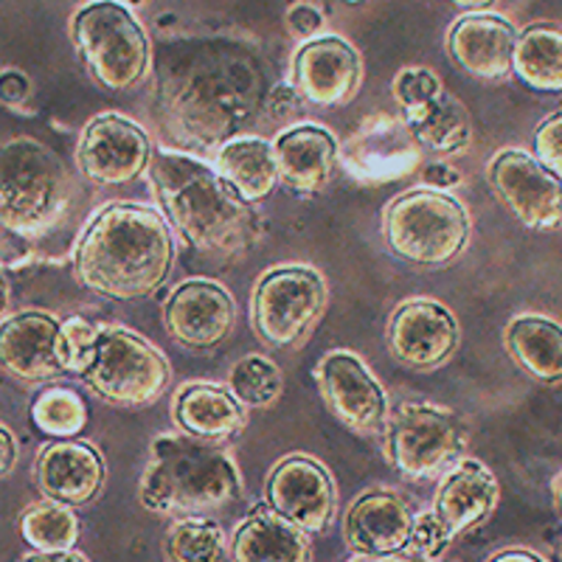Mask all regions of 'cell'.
Listing matches in <instances>:
<instances>
[{
	"mask_svg": "<svg viewBox=\"0 0 562 562\" xmlns=\"http://www.w3.org/2000/svg\"><path fill=\"white\" fill-rule=\"evenodd\" d=\"M172 265V228L158 211L138 203L104 205L74 250L79 284L113 301L153 295L164 288Z\"/></svg>",
	"mask_w": 562,
	"mask_h": 562,
	"instance_id": "1",
	"label": "cell"
},
{
	"mask_svg": "<svg viewBox=\"0 0 562 562\" xmlns=\"http://www.w3.org/2000/svg\"><path fill=\"white\" fill-rule=\"evenodd\" d=\"M169 223L192 248L203 254L239 256L262 237L254 205L200 160L178 153H155L149 164Z\"/></svg>",
	"mask_w": 562,
	"mask_h": 562,
	"instance_id": "2",
	"label": "cell"
},
{
	"mask_svg": "<svg viewBox=\"0 0 562 562\" xmlns=\"http://www.w3.org/2000/svg\"><path fill=\"white\" fill-rule=\"evenodd\" d=\"M243 495V479L228 453L211 441L186 434H164L149 448L140 479V504L155 515L194 518L223 509Z\"/></svg>",
	"mask_w": 562,
	"mask_h": 562,
	"instance_id": "3",
	"label": "cell"
},
{
	"mask_svg": "<svg viewBox=\"0 0 562 562\" xmlns=\"http://www.w3.org/2000/svg\"><path fill=\"white\" fill-rule=\"evenodd\" d=\"M70 209L63 160L32 138L0 144V228L23 239L52 234Z\"/></svg>",
	"mask_w": 562,
	"mask_h": 562,
	"instance_id": "4",
	"label": "cell"
},
{
	"mask_svg": "<svg viewBox=\"0 0 562 562\" xmlns=\"http://www.w3.org/2000/svg\"><path fill=\"white\" fill-rule=\"evenodd\" d=\"M385 245L419 268H441L459 259L470 243V214L441 189H411L383 209Z\"/></svg>",
	"mask_w": 562,
	"mask_h": 562,
	"instance_id": "5",
	"label": "cell"
},
{
	"mask_svg": "<svg viewBox=\"0 0 562 562\" xmlns=\"http://www.w3.org/2000/svg\"><path fill=\"white\" fill-rule=\"evenodd\" d=\"M70 34L85 65L102 88H135L147 77L149 40L133 12L119 0H93L70 20Z\"/></svg>",
	"mask_w": 562,
	"mask_h": 562,
	"instance_id": "6",
	"label": "cell"
},
{
	"mask_svg": "<svg viewBox=\"0 0 562 562\" xmlns=\"http://www.w3.org/2000/svg\"><path fill=\"white\" fill-rule=\"evenodd\" d=\"M464 448V419L441 405L405 403L385 422V456L405 479H439L461 459Z\"/></svg>",
	"mask_w": 562,
	"mask_h": 562,
	"instance_id": "7",
	"label": "cell"
},
{
	"mask_svg": "<svg viewBox=\"0 0 562 562\" xmlns=\"http://www.w3.org/2000/svg\"><path fill=\"white\" fill-rule=\"evenodd\" d=\"M329 290L318 270L304 265L273 268L256 281L250 324L259 340L276 349L301 344L324 315Z\"/></svg>",
	"mask_w": 562,
	"mask_h": 562,
	"instance_id": "8",
	"label": "cell"
},
{
	"mask_svg": "<svg viewBox=\"0 0 562 562\" xmlns=\"http://www.w3.org/2000/svg\"><path fill=\"white\" fill-rule=\"evenodd\" d=\"M169 378V360L147 338L122 326H104L97 360L85 371L88 389L124 408L153 405L167 391Z\"/></svg>",
	"mask_w": 562,
	"mask_h": 562,
	"instance_id": "9",
	"label": "cell"
},
{
	"mask_svg": "<svg viewBox=\"0 0 562 562\" xmlns=\"http://www.w3.org/2000/svg\"><path fill=\"white\" fill-rule=\"evenodd\" d=\"M486 180L495 198L526 228L554 231L562 225V180H557L535 155L504 149L490 160Z\"/></svg>",
	"mask_w": 562,
	"mask_h": 562,
	"instance_id": "10",
	"label": "cell"
},
{
	"mask_svg": "<svg viewBox=\"0 0 562 562\" xmlns=\"http://www.w3.org/2000/svg\"><path fill=\"white\" fill-rule=\"evenodd\" d=\"M153 155L149 135L119 113L90 119L77 149L79 169L97 186L133 183L147 172Z\"/></svg>",
	"mask_w": 562,
	"mask_h": 562,
	"instance_id": "11",
	"label": "cell"
},
{
	"mask_svg": "<svg viewBox=\"0 0 562 562\" xmlns=\"http://www.w3.org/2000/svg\"><path fill=\"white\" fill-rule=\"evenodd\" d=\"M459 321L434 299H408L391 313L385 344L396 363L414 371H434L459 349Z\"/></svg>",
	"mask_w": 562,
	"mask_h": 562,
	"instance_id": "12",
	"label": "cell"
},
{
	"mask_svg": "<svg viewBox=\"0 0 562 562\" xmlns=\"http://www.w3.org/2000/svg\"><path fill=\"white\" fill-rule=\"evenodd\" d=\"M321 396L338 422L358 434H383L389 422V400L363 360L351 351H329L315 369Z\"/></svg>",
	"mask_w": 562,
	"mask_h": 562,
	"instance_id": "13",
	"label": "cell"
},
{
	"mask_svg": "<svg viewBox=\"0 0 562 562\" xmlns=\"http://www.w3.org/2000/svg\"><path fill=\"white\" fill-rule=\"evenodd\" d=\"M265 498L273 512L307 535H318L335 518V484L326 467L310 456H288L270 470Z\"/></svg>",
	"mask_w": 562,
	"mask_h": 562,
	"instance_id": "14",
	"label": "cell"
},
{
	"mask_svg": "<svg viewBox=\"0 0 562 562\" xmlns=\"http://www.w3.org/2000/svg\"><path fill=\"white\" fill-rule=\"evenodd\" d=\"M363 82V63L346 40L315 37L295 52L293 90L301 102L315 108H344L358 97Z\"/></svg>",
	"mask_w": 562,
	"mask_h": 562,
	"instance_id": "15",
	"label": "cell"
},
{
	"mask_svg": "<svg viewBox=\"0 0 562 562\" xmlns=\"http://www.w3.org/2000/svg\"><path fill=\"white\" fill-rule=\"evenodd\" d=\"M234 299L211 279H189L172 290L164 304V324L180 346L211 351L228 340L234 329Z\"/></svg>",
	"mask_w": 562,
	"mask_h": 562,
	"instance_id": "16",
	"label": "cell"
},
{
	"mask_svg": "<svg viewBox=\"0 0 562 562\" xmlns=\"http://www.w3.org/2000/svg\"><path fill=\"white\" fill-rule=\"evenodd\" d=\"M414 531V512L403 495L371 490L349 506L344 518L346 546L358 557L403 554Z\"/></svg>",
	"mask_w": 562,
	"mask_h": 562,
	"instance_id": "17",
	"label": "cell"
},
{
	"mask_svg": "<svg viewBox=\"0 0 562 562\" xmlns=\"http://www.w3.org/2000/svg\"><path fill=\"white\" fill-rule=\"evenodd\" d=\"M518 29L506 18L473 12L459 18L448 32V54L464 74L481 82H501L512 77Z\"/></svg>",
	"mask_w": 562,
	"mask_h": 562,
	"instance_id": "18",
	"label": "cell"
},
{
	"mask_svg": "<svg viewBox=\"0 0 562 562\" xmlns=\"http://www.w3.org/2000/svg\"><path fill=\"white\" fill-rule=\"evenodd\" d=\"M104 459L93 445L77 439H57L37 456L34 479L48 501L65 506H85L104 486Z\"/></svg>",
	"mask_w": 562,
	"mask_h": 562,
	"instance_id": "19",
	"label": "cell"
},
{
	"mask_svg": "<svg viewBox=\"0 0 562 562\" xmlns=\"http://www.w3.org/2000/svg\"><path fill=\"white\" fill-rule=\"evenodd\" d=\"M498 479L486 464L475 459H459L441 473L434 498V515L450 537L475 529L498 506Z\"/></svg>",
	"mask_w": 562,
	"mask_h": 562,
	"instance_id": "20",
	"label": "cell"
},
{
	"mask_svg": "<svg viewBox=\"0 0 562 562\" xmlns=\"http://www.w3.org/2000/svg\"><path fill=\"white\" fill-rule=\"evenodd\" d=\"M419 160L416 138L405 119L374 115L366 119L358 133L346 140L344 164L351 175L366 180H385L405 175Z\"/></svg>",
	"mask_w": 562,
	"mask_h": 562,
	"instance_id": "21",
	"label": "cell"
},
{
	"mask_svg": "<svg viewBox=\"0 0 562 562\" xmlns=\"http://www.w3.org/2000/svg\"><path fill=\"white\" fill-rule=\"evenodd\" d=\"M59 321L48 313H18L0 324V369L26 383L63 374L57 358Z\"/></svg>",
	"mask_w": 562,
	"mask_h": 562,
	"instance_id": "22",
	"label": "cell"
},
{
	"mask_svg": "<svg viewBox=\"0 0 562 562\" xmlns=\"http://www.w3.org/2000/svg\"><path fill=\"white\" fill-rule=\"evenodd\" d=\"M338 140L315 124H301L273 140L279 183L295 194H318L329 183L338 160Z\"/></svg>",
	"mask_w": 562,
	"mask_h": 562,
	"instance_id": "23",
	"label": "cell"
},
{
	"mask_svg": "<svg viewBox=\"0 0 562 562\" xmlns=\"http://www.w3.org/2000/svg\"><path fill=\"white\" fill-rule=\"evenodd\" d=\"M175 425L192 439L223 445L237 439L245 430V405L228 389L209 383H192L175 394L172 403Z\"/></svg>",
	"mask_w": 562,
	"mask_h": 562,
	"instance_id": "24",
	"label": "cell"
},
{
	"mask_svg": "<svg viewBox=\"0 0 562 562\" xmlns=\"http://www.w3.org/2000/svg\"><path fill=\"white\" fill-rule=\"evenodd\" d=\"M231 557L234 562H310L313 549L307 531L281 518L270 506H262L250 512L234 531Z\"/></svg>",
	"mask_w": 562,
	"mask_h": 562,
	"instance_id": "25",
	"label": "cell"
},
{
	"mask_svg": "<svg viewBox=\"0 0 562 562\" xmlns=\"http://www.w3.org/2000/svg\"><path fill=\"white\" fill-rule=\"evenodd\" d=\"M506 351L537 383H562V326L546 315H518L506 326Z\"/></svg>",
	"mask_w": 562,
	"mask_h": 562,
	"instance_id": "26",
	"label": "cell"
},
{
	"mask_svg": "<svg viewBox=\"0 0 562 562\" xmlns=\"http://www.w3.org/2000/svg\"><path fill=\"white\" fill-rule=\"evenodd\" d=\"M217 175L245 203H262L279 186L273 144L265 138L225 140L217 153Z\"/></svg>",
	"mask_w": 562,
	"mask_h": 562,
	"instance_id": "27",
	"label": "cell"
},
{
	"mask_svg": "<svg viewBox=\"0 0 562 562\" xmlns=\"http://www.w3.org/2000/svg\"><path fill=\"white\" fill-rule=\"evenodd\" d=\"M512 74L537 93H562V29L535 23L518 32Z\"/></svg>",
	"mask_w": 562,
	"mask_h": 562,
	"instance_id": "28",
	"label": "cell"
},
{
	"mask_svg": "<svg viewBox=\"0 0 562 562\" xmlns=\"http://www.w3.org/2000/svg\"><path fill=\"white\" fill-rule=\"evenodd\" d=\"M405 124L414 133L416 144L428 147L436 155L464 153L470 147V138H473L470 115L448 90H439L436 99H430L425 108L405 115Z\"/></svg>",
	"mask_w": 562,
	"mask_h": 562,
	"instance_id": "29",
	"label": "cell"
},
{
	"mask_svg": "<svg viewBox=\"0 0 562 562\" xmlns=\"http://www.w3.org/2000/svg\"><path fill=\"white\" fill-rule=\"evenodd\" d=\"M20 535L37 551H74L79 543L77 512L57 501H43L23 512Z\"/></svg>",
	"mask_w": 562,
	"mask_h": 562,
	"instance_id": "30",
	"label": "cell"
},
{
	"mask_svg": "<svg viewBox=\"0 0 562 562\" xmlns=\"http://www.w3.org/2000/svg\"><path fill=\"white\" fill-rule=\"evenodd\" d=\"M32 422L52 439H77L88 428V403L68 385H48L34 396Z\"/></svg>",
	"mask_w": 562,
	"mask_h": 562,
	"instance_id": "31",
	"label": "cell"
},
{
	"mask_svg": "<svg viewBox=\"0 0 562 562\" xmlns=\"http://www.w3.org/2000/svg\"><path fill=\"white\" fill-rule=\"evenodd\" d=\"M164 551H167L169 562H223V526L198 518V515L178 520L164 540Z\"/></svg>",
	"mask_w": 562,
	"mask_h": 562,
	"instance_id": "32",
	"label": "cell"
},
{
	"mask_svg": "<svg viewBox=\"0 0 562 562\" xmlns=\"http://www.w3.org/2000/svg\"><path fill=\"white\" fill-rule=\"evenodd\" d=\"M284 378L279 366L265 355H248L231 369L228 391L245 408H268L281 396Z\"/></svg>",
	"mask_w": 562,
	"mask_h": 562,
	"instance_id": "33",
	"label": "cell"
},
{
	"mask_svg": "<svg viewBox=\"0 0 562 562\" xmlns=\"http://www.w3.org/2000/svg\"><path fill=\"white\" fill-rule=\"evenodd\" d=\"M104 326L93 324V321L74 315L59 324L57 333V358L65 374H79L85 378V371L97 360L99 340H102Z\"/></svg>",
	"mask_w": 562,
	"mask_h": 562,
	"instance_id": "34",
	"label": "cell"
},
{
	"mask_svg": "<svg viewBox=\"0 0 562 562\" xmlns=\"http://www.w3.org/2000/svg\"><path fill=\"white\" fill-rule=\"evenodd\" d=\"M450 540L453 537L441 529L434 512H422V515H414V531H411V543L405 551H411L408 557H414L419 562H436L445 554Z\"/></svg>",
	"mask_w": 562,
	"mask_h": 562,
	"instance_id": "35",
	"label": "cell"
},
{
	"mask_svg": "<svg viewBox=\"0 0 562 562\" xmlns=\"http://www.w3.org/2000/svg\"><path fill=\"white\" fill-rule=\"evenodd\" d=\"M439 90V79L428 68H405L394 82V97L400 102V108H403V115L425 108L430 99H436Z\"/></svg>",
	"mask_w": 562,
	"mask_h": 562,
	"instance_id": "36",
	"label": "cell"
},
{
	"mask_svg": "<svg viewBox=\"0 0 562 562\" xmlns=\"http://www.w3.org/2000/svg\"><path fill=\"white\" fill-rule=\"evenodd\" d=\"M535 158L540 160L557 180H562V110L537 124Z\"/></svg>",
	"mask_w": 562,
	"mask_h": 562,
	"instance_id": "37",
	"label": "cell"
},
{
	"mask_svg": "<svg viewBox=\"0 0 562 562\" xmlns=\"http://www.w3.org/2000/svg\"><path fill=\"white\" fill-rule=\"evenodd\" d=\"M288 26L293 34H301V37H313L324 29V12L313 3H299L288 12Z\"/></svg>",
	"mask_w": 562,
	"mask_h": 562,
	"instance_id": "38",
	"label": "cell"
},
{
	"mask_svg": "<svg viewBox=\"0 0 562 562\" xmlns=\"http://www.w3.org/2000/svg\"><path fill=\"white\" fill-rule=\"evenodd\" d=\"M14 464H18V439L12 430L0 425V479L12 473Z\"/></svg>",
	"mask_w": 562,
	"mask_h": 562,
	"instance_id": "39",
	"label": "cell"
},
{
	"mask_svg": "<svg viewBox=\"0 0 562 562\" xmlns=\"http://www.w3.org/2000/svg\"><path fill=\"white\" fill-rule=\"evenodd\" d=\"M486 562H546L543 557H537L529 549H504L498 554H492Z\"/></svg>",
	"mask_w": 562,
	"mask_h": 562,
	"instance_id": "40",
	"label": "cell"
},
{
	"mask_svg": "<svg viewBox=\"0 0 562 562\" xmlns=\"http://www.w3.org/2000/svg\"><path fill=\"white\" fill-rule=\"evenodd\" d=\"M23 562H88L77 551H40V554L26 557Z\"/></svg>",
	"mask_w": 562,
	"mask_h": 562,
	"instance_id": "41",
	"label": "cell"
},
{
	"mask_svg": "<svg viewBox=\"0 0 562 562\" xmlns=\"http://www.w3.org/2000/svg\"><path fill=\"white\" fill-rule=\"evenodd\" d=\"M445 3L456 9H467V12H484V9L495 7L498 0H445Z\"/></svg>",
	"mask_w": 562,
	"mask_h": 562,
	"instance_id": "42",
	"label": "cell"
},
{
	"mask_svg": "<svg viewBox=\"0 0 562 562\" xmlns=\"http://www.w3.org/2000/svg\"><path fill=\"white\" fill-rule=\"evenodd\" d=\"M551 498H554V506L562 518V473H557L554 481H551Z\"/></svg>",
	"mask_w": 562,
	"mask_h": 562,
	"instance_id": "43",
	"label": "cell"
},
{
	"mask_svg": "<svg viewBox=\"0 0 562 562\" xmlns=\"http://www.w3.org/2000/svg\"><path fill=\"white\" fill-rule=\"evenodd\" d=\"M358 562H419L414 557H405V554H394V557H363Z\"/></svg>",
	"mask_w": 562,
	"mask_h": 562,
	"instance_id": "44",
	"label": "cell"
},
{
	"mask_svg": "<svg viewBox=\"0 0 562 562\" xmlns=\"http://www.w3.org/2000/svg\"><path fill=\"white\" fill-rule=\"evenodd\" d=\"M7 301H9V284H7V276L0 273V315L7 310Z\"/></svg>",
	"mask_w": 562,
	"mask_h": 562,
	"instance_id": "45",
	"label": "cell"
}]
</instances>
